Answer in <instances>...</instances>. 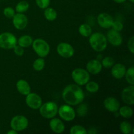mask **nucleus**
<instances>
[{"label": "nucleus", "mask_w": 134, "mask_h": 134, "mask_svg": "<svg viewBox=\"0 0 134 134\" xmlns=\"http://www.w3.org/2000/svg\"><path fill=\"white\" fill-rule=\"evenodd\" d=\"M62 98L64 102L69 105H77L82 103L85 98L82 89L79 85H69L64 89Z\"/></svg>", "instance_id": "f257e3e1"}, {"label": "nucleus", "mask_w": 134, "mask_h": 134, "mask_svg": "<svg viewBox=\"0 0 134 134\" xmlns=\"http://www.w3.org/2000/svg\"><path fill=\"white\" fill-rule=\"evenodd\" d=\"M89 43L92 48L96 52H102L106 48L107 40L104 35L101 33H94L90 35Z\"/></svg>", "instance_id": "f03ea898"}, {"label": "nucleus", "mask_w": 134, "mask_h": 134, "mask_svg": "<svg viewBox=\"0 0 134 134\" xmlns=\"http://www.w3.org/2000/svg\"><path fill=\"white\" fill-rule=\"evenodd\" d=\"M58 105L55 102H48L39 107V113L45 119H52L58 113Z\"/></svg>", "instance_id": "7ed1b4c3"}, {"label": "nucleus", "mask_w": 134, "mask_h": 134, "mask_svg": "<svg viewBox=\"0 0 134 134\" xmlns=\"http://www.w3.org/2000/svg\"><path fill=\"white\" fill-rule=\"evenodd\" d=\"M32 47L35 53L41 58L48 56L50 52V47L48 43L42 39H36L33 41Z\"/></svg>", "instance_id": "20e7f679"}, {"label": "nucleus", "mask_w": 134, "mask_h": 134, "mask_svg": "<svg viewBox=\"0 0 134 134\" xmlns=\"http://www.w3.org/2000/svg\"><path fill=\"white\" fill-rule=\"evenodd\" d=\"M16 38L11 33L5 32L0 34V48L11 49L16 45Z\"/></svg>", "instance_id": "39448f33"}, {"label": "nucleus", "mask_w": 134, "mask_h": 134, "mask_svg": "<svg viewBox=\"0 0 134 134\" xmlns=\"http://www.w3.org/2000/svg\"><path fill=\"white\" fill-rule=\"evenodd\" d=\"M71 77L73 81L79 86H82L87 83L90 80L89 73L85 69L77 68L72 71Z\"/></svg>", "instance_id": "423d86ee"}, {"label": "nucleus", "mask_w": 134, "mask_h": 134, "mask_svg": "<svg viewBox=\"0 0 134 134\" xmlns=\"http://www.w3.org/2000/svg\"><path fill=\"white\" fill-rule=\"evenodd\" d=\"M28 126V120L22 115H16L10 121V127L13 130L20 132L24 130Z\"/></svg>", "instance_id": "0eeeda50"}, {"label": "nucleus", "mask_w": 134, "mask_h": 134, "mask_svg": "<svg viewBox=\"0 0 134 134\" xmlns=\"http://www.w3.org/2000/svg\"><path fill=\"white\" fill-rule=\"evenodd\" d=\"M58 113L63 120L65 121H71L75 118V111L69 105H62L58 109Z\"/></svg>", "instance_id": "6e6552de"}, {"label": "nucleus", "mask_w": 134, "mask_h": 134, "mask_svg": "<svg viewBox=\"0 0 134 134\" xmlns=\"http://www.w3.org/2000/svg\"><path fill=\"white\" fill-rule=\"evenodd\" d=\"M26 103L30 108L32 109H38L42 105V99L37 94L30 93L26 95Z\"/></svg>", "instance_id": "1a4fd4ad"}, {"label": "nucleus", "mask_w": 134, "mask_h": 134, "mask_svg": "<svg viewBox=\"0 0 134 134\" xmlns=\"http://www.w3.org/2000/svg\"><path fill=\"white\" fill-rule=\"evenodd\" d=\"M57 52L62 57L68 58L74 54V49L71 44L66 43H61L58 45Z\"/></svg>", "instance_id": "9d476101"}, {"label": "nucleus", "mask_w": 134, "mask_h": 134, "mask_svg": "<svg viewBox=\"0 0 134 134\" xmlns=\"http://www.w3.org/2000/svg\"><path fill=\"white\" fill-rule=\"evenodd\" d=\"M123 102L129 105L134 104V86L130 85L123 90L121 94Z\"/></svg>", "instance_id": "9b49d317"}, {"label": "nucleus", "mask_w": 134, "mask_h": 134, "mask_svg": "<svg viewBox=\"0 0 134 134\" xmlns=\"http://www.w3.org/2000/svg\"><path fill=\"white\" fill-rule=\"evenodd\" d=\"M107 37L110 44L115 47H119L122 43V37L119 31L114 30L113 29L109 30L107 34Z\"/></svg>", "instance_id": "f8f14e48"}, {"label": "nucleus", "mask_w": 134, "mask_h": 134, "mask_svg": "<svg viewBox=\"0 0 134 134\" xmlns=\"http://www.w3.org/2000/svg\"><path fill=\"white\" fill-rule=\"evenodd\" d=\"M13 23L17 30H24L27 26V18L24 14L18 13L13 17Z\"/></svg>", "instance_id": "ddd939ff"}, {"label": "nucleus", "mask_w": 134, "mask_h": 134, "mask_svg": "<svg viewBox=\"0 0 134 134\" xmlns=\"http://www.w3.org/2000/svg\"><path fill=\"white\" fill-rule=\"evenodd\" d=\"M98 24L103 28H110L113 22V18L107 13H100L98 16Z\"/></svg>", "instance_id": "4468645a"}, {"label": "nucleus", "mask_w": 134, "mask_h": 134, "mask_svg": "<svg viewBox=\"0 0 134 134\" xmlns=\"http://www.w3.org/2000/svg\"><path fill=\"white\" fill-rule=\"evenodd\" d=\"M104 107L107 111L112 113H116L119 111L120 108V103L119 101L115 98L110 97V98H106L103 102Z\"/></svg>", "instance_id": "2eb2a0df"}, {"label": "nucleus", "mask_w": 134, "mask_h": 134, "mask_svg": "<svg viewBox=\"0 0 134 134\" xmlns=\"http://www.w3.org/2000/svg\"><path fill=\"white\" fill-rule=\"evenodd\" d=\"M102 69V63L98 60H91L86 64V69L91 74L96 75L100 73Z\"/></svg>", "instance_id": "dca6fc26"}, {"label": "nucleus", "mask_w": 134, "mask_h": 134, "mask_svg": "<svg viewBox=\"0 0 134 134\" xmlns=\"http://www.w3.org/2000/svg\"><path fill=\"white\" fill-rule=\"evenodd\" d=\"M50 127L54 132L56 133H61L65 130V125L63 122L59 119L52 118L50 121Z\"/></svg>", "instance_id": "f3484780"}, {"label": "nucleus", "mask_w": 134, "mask_h": 134, "mask_svg": "<svg viewBox=\"0 0 134 134\" xmlns=\"http://www.w3.org/2000/svg\"><path fill=\"white\" fill-rule=\"evenodd\" d=\"M126 71V69L125 66L123 64H116L112 68L111 74L115 79H120L124 77Z\"/></svg>", "instance_id": "a211bd4d"}, {"label": "nucleus", "mask_w": 134, "mask_h": 134, "mask_svg": "<svg viewBox=\"0 0 134 134\" xmlns=\"http://www.w3.org/2000/svg\"><path fill=\"white\" fill-rule=\"evenodd\" d=\"M16 88L19 93L22 95H27L31 92V88L30 85L26 81L23 79H20L17 81Z\"/></svg>", "instance_id": "6ab92c4d"}, {"label": "nucleus", "mask_w": 134, "mask_h": 134, "mask_svg": "<svg viewBox=\"0 0 134 134\" xmlns=\"http://www.w3.org/2000/svg\"><path fill=\"white\" fill-rule=\"evenodd\" d=\"M32 43H33L32 37H31V36H30V35H27L21 36L18 40V45L23 47V48H26V47H30V45H31Z\"/></svg>", "instance_id": "aec40b11"}, {"label": "nucleus", "mask_w": 134, "mask_h": 134, "mask_svg": "<svg viewBox=\"0 0 134 134\" xmlns=\"http://www.w3.org/2000/svg\"><path fill=\"white\" fill-rule=\"evenodd\" d=\"M79 32L82 36L87 37L92 34V27L87 24H81L79 27Z\"/></svg>", "instance_id": "412c9836"}, {"label": "nucleus", "mask_w": 134, "mask_h": 134, "mask_svg": "<svg viewBox=\"0 0 134 134\" xmlns=\"http://www.w3.org/2000/svg\"><path fill=\"white\" fill-rule=\"evenodd\" d=\"M44 14L46 19L48 20V21H53L57 18V12L56 11V10H54L53 8L48 7L45 9Z\"/></svg>", "instance_id": "4be33fe9"}, {"label": "nucleus", "mask_w": 134, "mask_h": 134, "mask_svg": "<svg viewBox=\"0 0 134 134\" xmlns=\"http://www.w3.org/2000/svg\"><path fill=\"white\" fill-rule=\"evenodd\" d=\"M119 114L125 119L130 118L133 115V110L129 106H123L119 108Z\"/></svg>", "instance_id": "5701e85b"}, {"label": "nucleus", "mask_w": 134, "mask_h": 134, "mask_svg": "<svg viewBox=\"0 0 134 134\" xmlns=\"http://www.w3.org/2000/svg\"><path fill=\"white\" fill-rule=\"evenodd\" d=\"M126 80L130 85H134V68L133 66L130 68L128 70L126 71L125 75Z\"/></svg>", "instance_id": "b1692460"}, {"label": "nucleus", "mask_w": 134, "mask_h": 134, "mask_svg": "<svg viewBox=\"0 0 134 134\" xmlns=\"http://www.w3.org/2000/svg\"><path fill=\"white\" fill-rule=\"evenodd\" d=\"M120 129L122 133L129 134L132 132V127L130 123L127 121H124L120 123Z\"/></svg>", "instance_id": "393cba45"}, {"label": "nucleus", "mask_w": 134, "mask_h": 134, "mask_svg": "<svg viewBox=\"0 0 134 134\" xmlns=\"http://www.w3.org/2000/svg\"><path fill=\"white\" fill-rule=\"evenodd\" d=\"M15 9L17 13H24L29 9V3L26 1H22L17 4Z\"/></svg>", "instance_id": "a878e982"}, {"label": "nucleus", "mask_w": 134, "mask_h": 134, "mask_svg": "<svg viewBox=\"0 0 134 134\" xmlns=\"http://www.w3.org/2000/svg\"><path fill=\"white\" fill-rule=\"evenodd\" d=\"M44 65H45L44 60L41 58H39L34 61V64H33V68L35 71H40L44 69Z\"/></svg>", "instance_id": "bb28decb"}, {"label": "nucleus", "mask_w": 134, "mask_h": 134, "mask_svg": "<svg viewBox=\"0 0 134 134\" xmlns=\"http://www.w3.org/2000/svg\"><path fill=\"white\" fill-rule=\"evenodd\" d=\"M86 89L90 93H96L99 90V85L94 81L88 82L86 84Z\"/></svg>", "instance_id": "cd10ccee"}, {"label": "nucleus", "mask_w": 134, "mask_h": 134, "mask_svg": "<svg viewBox=\"0 0 134 134\" xmlns=\"http://www.w3.org/2000/svg\"><path fill=\"white\" fill-rule=\"evenodd\" d=\"M71 134H86L87 133V131L86 130L84 127L79 125H76L72 127L70 129Z\"/></svg>", "instance_id": "c85d7f7f"}, {"label": "nucleus", "mask_w": 134, "mask_h": 134, "mask_svg": "<svg viewBox=\"0 0 134 134\" xmlns=\"http://www.w3.org/2000/svg\"><path fill=\"white\" fill-rule=\"evenodd\" d=\"M114 64V60L113 58L110 56H107L104 58L102 60V67H104L105 68H110Z\"/></svg>", "instance_id": "c756f323"}, {"label": "nucleus", "mask_w": 134, "mask_h": 134, "mask_svg": "<svg viewBox=\"0 0 134 134\" xmlns=\"http://www.w3.org/2000/svg\"><path fill=\"white\" fill-rule=\"evenodd\" d=\"M3 14L7 18H11L14 16V15L15 14V13H14V10L13 8L10 7H6L4 9Z\"/></svg>", "instance_id": "7c9ffc66"}, {"label": "nucleus", "mask_w": 134, "mask_h": 134, "mask_svg": "<svg viewBox=\"0 0 134 134\" xmlns=\"http://www.w3.org/2000/svg\"><path fill=\"white\" fill-rule=\"evenodd\" d=\"M37 6L40 9H46L50 5V0H35Z\"/></svg>", "instance_id": "2f4dec72"}, {"label": "nucleus", "mask_w": 134, "mask_h": 134, "mask_svg": "<svg viewBox=\"0 0 134 134\" xmlns=\"http://www.w3.org/2000/svg\"><path fill=\"white\" fill-rule=\"evenodd\" d=\"M111 27H113V29L114 30H116L117 31H120L123 29V24L120 21H113Z\"/></svg>", "instance_id": "473e14b6"}, {"label": "nucleus", "mask_w": 134, "mask_h": 134, "mask_svg": "<svg viewBox=\"0 0 134 134\" xmlns=\"http://www.w3.org/2000/svg\"><path fill=\"white\" fill-rule=\"evenodd\" d=\"M13 48H14V52L17 56H22L24 54V51L23 47H20V45H16Z\"/></svg>", "instance_id": "72a5a7b5"}, {"label": "nucleus", "mask_w": 134, "mask_h": 134, "mask_svg": "<svg viewBox=\"0 0 134 134\" xmlns=\"http://www.w3.org/2000/svg\"><path fill=\"white\" fill-rule=\"evenodd\" d=\"M128 48L131 53H134V37L132 36L128 42Z\"/></svg>", "instance_id": "f704fd0d"}, {"label": "nucleus", "mask_w": 134, "mask_h": 134, "mask_svg": "<svg viewBox=\"0 0 134 134\" xmlns=\"http://www.w3.org/2000/svg\"><path fill=\"white\" fill-rule=\"evenodd\" d=\"M85 105H82L81 106V107L79 108L78 109V112H79V115H80V116H84V115L86 114V108H87V107H85V109H83L84 106H85Z\"/></svg>", "instance_id": "c9c22d12"}, {"label": "nucleus", "mask_w": 134, "mask_h": 134, "mask_svg": "<svg viewBox=\"0 0 134 134\" xmlns=\"http://www.w3.org/2000/svg\"><path fill=\"white\" fill-rule=\"evenodd\" d=\"M18 133V132L16 130H13L12 129V130H10L9 131V132H7V134H17Z\"/></svg>", "instance_id": "e433bc0d"}, {"label": "nucleus", "mask_w": 134, "mask_h": 134, "mask_svg": "<svg viewBox=\"0 0 134 134\" xmlns=\"http://www.w3.org/2000/svg\"><path fill=\"white\" fill-rule=\"evenodd\" d=\"M115 2L118 3H124L126 0H113Z\"/></svg>", "instance_id": "4c0bfd02"}, {"label": "nucleus", "mask_w": 134, "mask_h": 134, "mask_svg": "<svg viewBox=\"0 0 134 134\" xmlns=\"http://www.w3.org/2000/svg\"><path fill=\"white\" fill-rule=\"evenodd\" d=\"M130 1L132 3H133L134 2V0H130Z\"/></svg>", "instance_id": "58836bf2"}]
</instances>
